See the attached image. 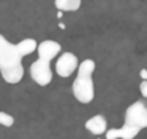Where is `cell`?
I'll use <instances>...</instances> for the list:
<instances>
[{"label": "cell", "instance_id": "obj_1", "mask_svg": "<svg viewBox=\"0 0 147 139\" xmlns=\"http://www.w3.org/2000/svg\"><path fill=\"white\" fill-rule=\"evenodd\" d=\"M22 55L17 51L16 44L10 43L0 34V71L16 65H22Z\"/></svg>", "mask_w": 147, "mask_h": 139}, {"label": "cell", "instance_id": "obj_2", "mask_svg": "<svg viewBox=\"0 0 147 139\" xmlns=\"http://www.w3.org/2000/svg\"><path fill=\"white\" fill-rule=\"evenodd\" d=\"M124 124L134 126L137 129H144L147 128V106L142 101L133 102L124 114Z\"/></svg>", "mask_w": 147, "mask_h": 139}, {"label": "cell", "instance_id": "obj_3", "mask_svg": "<svg viewBox=\"0 0 147 139\" xmlns=\"http://www.w3.org/2000/svg\"><path fill=\"white\" fill-rule=\"evenodd\" d=\"M73 95L82 104H90L94 99V82L92 77H77L73 81Z\"/></svg>", "mask_w": 147, "mask_h": 139}, {"label": "cell", "instance_id": "obj_4", "mask_svg": "<svg viewBox=\"0 0 147 139\" xmlns=\"http://www.w3.org/2000/svg\"><path fill=\"white\" fill-rule=\"evenodd\" d=\"M30 77L40 87L49 85L53 80V71L50 68V63L42 58H37L36 61H33L30 65Z\"/></svg>", "mask_w": 147, "mask_h": 139}, {"label": "cell", "instance_id": "obj_5", "mask_svg": "<svg viewBox=\"0 0 147 139\" xmlns=\"http://www.w3.org/2000/svg\"><path fill=\"white\" fill-rule=\"evenodd\" d=\"M79 68V58L73 53H63L56 61V72L61 78H69Z\"/></svg>", "mask_w": 147, "mask_h": 139}, {"label": "cell", "instance_id": "obj_6", "mask_svg": "<svg viewBox=\"0 0 147 139\" xmlns=\"http://www.w3.org/2000/svg\"><path fill=\"white\" fill-rule=\"evenodd\" d=\"M60 51H61V46L57 41H54V40H45L37 47L39 58H42L45 61H49V63L59 55Z\"/></svg>", "mask_w": 147, "mask_h": 139}, {"label": "cell", "instance_id": "obj_7", "mask_svg": "<svg viewBox=\"0 0 147 139\" xmlns=\"http://www.w3.org/2000/svg\"><path fill=\"white\" fill-rule=\"evenodd\" d=\"M139 132H140V129L124 124L121 128L107 129V132L104 134V138L106 139H134Z\"/></svg>", "mask_w": 147, "mask_h": 139}, {"label": "cell", "instance_id": "obj_8", "mask_svg": "<svg viewBox=\"0 0 147 139\" xmlns=\"http://www.w3.org/2000/svg\"><path fill=\"white\" fill-rule=\"evenodd\" d=\"M86 129L93 135H104L107 132V119L103 115H94L86 121Z\"/></svg>", "mask_w": 147, "mask_h": 139}, {"label": "cell", "instance_id": "obj_9", "mask_svg": "<svg viewBox=\"0 0 147 139\" xmlns=\"http://www.w3.org/2000/svg\"><path fill=\"white\" fill-rule=\"evenodd\" d=\"M23 74H24L23 65H16V67H11V68H7V70H1L0 71L1 78L7 84H19L22 81V78H23Z\"/></svg>", "mask_w": 147, "mask_h": 139}, {"label": "cell", "instance_id": "obj_10", "mask_svg": "<svg viewBox=\"0 0 147 139\" xmlns=\"http://www.w3.org/2000/svg\"><path fill=\"white\" fill-rule=\"evenodd\" d=\"M16 47H17L19 54H20L22 57H24V55H30L33 51H36L39 44H37L36 40H33V39H24V40L19 41V43L16 44Z\"/></svg>", "mask_w": 147, "mask_h": 139}, {"label": "cell", "instance_id": "obj_11", "mask_svg": "<svg viewBox=\"0 0 147 139\" xmlns=\"http://www.w3.org/2000/svg\"><path fill=\"white\" fill-rule=\"evenodd\" d=\"M54 6L59 11H76L82 6V0H54Z\"/></svg>", "mask_w": 147, "mask_h": 139}, {"label": "cell", "instance_id": "obj_12", "mask_svg": "<svg viewBox=\"0 0 147 139\" xmlns=\"http://www.w3.org/2000/svg\"><path fill=\"white\" fill-rule=\"evenodd\" d=\"M96 70V63L90 58L82 61V64H79L77 68V77H92L93 72Z\"/></svg>", "mask_w": 147, "mask_h": 139}, {"label": "cell", "instance_id": "obj_13", "mask_svg": "<svg viewBox=\"0 0 147 139\" xmlns=\"http://www.w3.org/2000/svg\"><path fill=\"white\" fill-rule=\"evenodd\" d=\"M13 124H14V118L7 112L0 111V125H3L6 128H10V126H13Z\"/></svg>", "mask_w": 147, "mask_h": 139}, {"label": "cell", "instance_id": "obj_14", "mask_svg": "<svg viewBox=\"0 0 147 139\" xmlns=\"http://www.w3.org/2000/svg\"><path fill=\"white\" fill-rule=\"evenodd\" d=\"M140 92H142V95L144 96V98H147V81H142V84H140Z\"/></svg>", "mask_w": 147, "mask_h": 139}, {"label": "cell", "instance_id": "obj_15", "mask_svg": "<svg viewBox=\"0 0 147 139\" xmlns=\"http://www.w3.org/2000/svg\"><path fill=\"white\" fill-rule=\"evenodd\" d=\"M140 77H142L143 81H147V70L146 68H142V70H140Z\"/></svg>", "mask_w": 147, "mask_h": 139}, {"label": "cell", "instance_id": "obj_16", "mask_svg": "<svg viewBox=\"0 0 147 139\" xmlns=\"http://www.w3.org/2000/svg\"><path fill=\"white\" fill-rule=\"evenodd\" d=\"M61 16H63V11H57V19H61Z\"/></svg>", "mask_w": 147, "mask_h": 139}]
</instances>
